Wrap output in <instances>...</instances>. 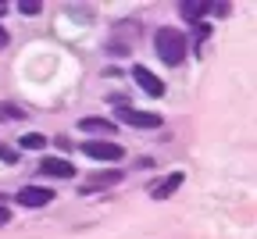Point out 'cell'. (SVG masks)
<instances>
[{
  "instance_id": "1",
  "label": "cell",
  "mask_w": 257,
  "mask_h": 239,
  "mask_svg": "<svg viewBox=\"0 0 257 239\" xmlns=\"http://www.w3.org/2000/svg\"><path fill=\"white\" fill-rule=\"evenodd\" d=\"M154 50H157V57L165 61V64H182V57H186V36L179 29H172V25H161L157 29V36H154Z\"/></svg>"
},
{
  "instance_id": "2",
  "label": "cell",
  "mask_w": 257,
  "mask_h": 239,
  "mask_svg": "<svg viewBox=\"0 0 257 239\" xmlns=\"http://www.w3.org/2000/svg\"><path fill=\"white\" fill-rule=\"evenodd\" d=\"M82 154H86V157H93V161H121V157H125V147L93 140V143H82Z\"/></svg>"
},
{
  "instance_id": "3",
  "label": "cell",
  "mask_w": 257,
  "mask_h": 239,
  "mask_svg": "<svg viewBox=\"0 0 257 239\" xmlns=\"http://www.w3.org/2000/svg\"><path fill=\"white\" fill-rule=\"evenodd\" d=\"M118 118H121V125H133V129H157V125H161V114L136 111V107H121Z\"/></svg>"
},
{
  "instance_id": "4",
  "label": "cell",
  "mask_w": 257,
  "mask_h": 239,
  "mask_svg": "<svg viewBox=\"0 0 257 239\" xmlns=\"http://www.w3.org/2000/svg\"><path fill=\"white\" fill-rule=\"evenodd\" d=\"M15 200L22 203V207H47V203L54 200V193L47 186H25V189H18Z\"/></svg>"
},
{
  "instance_id": "5",
  "label": "cell",
  "mask_w": 257,
  "mask_h": 239,
  "mask_svg": "<svg viewBox=\"0 0 257 239\" xmlns=\"http://www.w3.org/2000/svg\"><path fill=\"white\" fill-rule=\"evenodd\" d=\"M133 79H136V86L143 89V93H150V96H165V82H161L150 68H143V64H136L133 68Z\"/></svg>"
},
{
  "instance_id": "6",
  "label": "cell",
  "mask_w": 257,
  "mask_h": 239,
  "mask_svg": "<svg viewBox=\"0 0 257 239\" xmlns=\"http://www.w3.org/2000/svg\"><path fill=\"white\" fill-rule=\"evenodd\" d=\"M40 172L50 175V179H68L75 168H72V161H64V157H43L40 161Z\"/></svg>"
},
{
  "instance_id": "7",
  "label": "cell",
  "mask_w": 257,
  "mask_h": 239,
  "mask_svg": "<svg viewBox=\"0 0 257 239\" xmlns=\"http://www.w3.org/2000/svg\"><path fill=\"white\" fill-rule=\"evenodd\" d=\"M182 179H186L182 172H172L168 179H161V182H154V186H150V196H154V200H168V196L182 186Z\"/></svg>"
},
{
  "instance_id": "8",
  "label": "cell",
  "mask_w": 257,
  "mask_h": 239,
  "mask_svg": "<svg viewBox=\"0 0 257 239\" xmlns=\"http://www.w3.org/2000/svg\"><path fill=\"white\" fill-rule=\"evenodd\" d=\"M121 182V172H107V175H93L82 182V193H93V189H107V186H118Z\"/></svg>"
},
{
  "instance_id": "9",
  "label": "cell",
  "mask_w": 257,
  "mask_h": 239,
  "mask_svg": "<svg viewBox=\"0 0 257 239\" xmlns=\"http://www.w3.org/2000/svg\"><path fill=\"white\" fill-rule=\"evenodd\" d=\"M79 129H82V132H100V136H111V132H114V125H111L107 118H82Z\"/></svg>"
},
{
  "instance_id": "10",
  "label": "cell",
  "mask_w": 257,
  "mask_h": 239,
  "mask_svg": "<svg viewBox=\"0 0 257 239\" xmlns=\"http://www.w3.org/2000/svg\"><path fill=\"white\" fill-rule=\"evenodd\" d=\"M204 11H207L204 0H182V4H179V15H182V18H189V22H197Z\"/></svg>"
},
{
  "instance_id": "11",
  "label": "cell",
  "mask_w": 257,
  "mask_h": 239,
  "mask_svg": "<svg viewBox=\"0 0 257 239\" xmlns=\"http://www.w3.org/2000/svg\"><path fill=\"white\" fill-rule=\"evenodd\" d=\"M18 143H22L25 150H43V147H47V140H43V136H40V132H29V136H22V140H18Z\"/></svg>"
},
{
  "instance_id": "12",
  "label": "cell",
  "mask_w": 257,
  "mask_h": 239,
  "mask_svg": "<svg viewBox=\"0 0 257 239\" xmlns=\"http://www.w3.org/2000/svg\"><path fill=\"white\" fill-rule=\"evenodd\" d=\"M18 11H22V15H40V0H22Z\"/></svg>"
},
{
  "instance_id": "13",
  "label": "cell",
  "mask_w": 257,
  "mask_h": 239,
  "mask_svg": "<svg viewBox=\"0 0 257 239\" xmlns=\"http://www.w3.org/2000/svg\"><path fill=\"white\" fill-rule=\"evenodd\" d=\"M0 118H25L22 107H0Z\"/></svg>"
},
{
  "instance_id": "14",
  "label": "cell",
  "mask_w": 257,
  "mask_h": 239,
  "mask_svg": "<svg viewBox=\"0 0 257 239\" xmlns=\"http://www.w3.org/2000/svg\"><path fill=\"white\" fill-rule=\"evenodd\" d=\"M8 221H11V211H8V207H4V203H0V228H4V225H8Z\"/></svg>"
},
{
  "instance_id": "15",
  "label": "cell",
  "mask_w": 257,
  "mask_h": 239,
  "mask_svg": "<svg viewBox=\"0 0 257 239\" xmlns=\"http://www.w3.org/2000/svg\"><path fill=\"white\" fill-rule=\"evenodd\" d=\"M8 40H11V36H8V29L0 25V47H8Z\"/></svg>"
}]
</instances>
